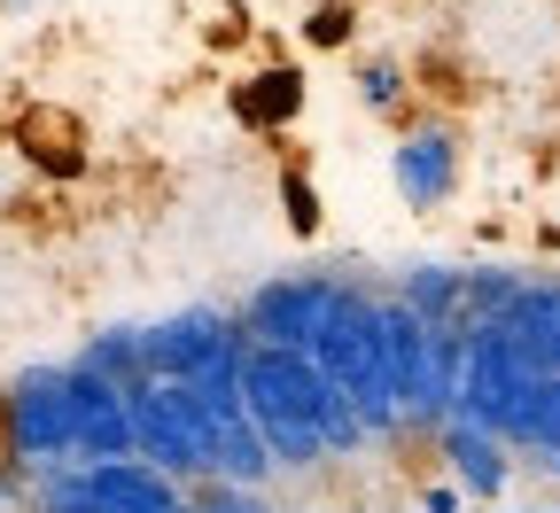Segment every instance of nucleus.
<instances>
[{"instance_id":"5","label":"nucleus","mask_w":560,"mask_h":513,"mask_svg":"<svg viewBox=\"0 0 560 513\" xmlns=\"http://www.w3.org/2000/svg\"><path fill=\"white\" fill-rule=\"evenodd\" d=\"M70 459V365H24L0 389V467L16 482Z\"/></svg>"},{"instance_id":"9","label":"nucleus","mask_w":560,"mask_h":513,"mask_svg":"<svg viewBox=\"0 0 560 513\" xmlns=\"http://www.w3.org/2000/svg\"><path fill=\"white\" fill-rule=\"evenodd\" d=\"M70 459L79 467L132 459V405H125V389H109L86 365H70Z\"/></svg>"},{"instance_id":"18","label":"nucleus","mask_w":560,"mask_h":513,"mask_svg":"<svg viewBox=\"0 0 560 513\" xmlns=\"http://www.w3.org/2000/svg\"><path fill=\"white\" fill-rule=\"evenodd\" d=\"M242 109H249V117H265V125H280V117L296 109V79H289V70H265L257 94H242Z\"/></svg>"},{"instance_id":"7","label":"nucleus","mask_w":560,"mask_h":513,"mask_svg":"<svg viewBox=\"0 0 560 513\" xmlns=\"http://www.w3.org/2000/svg\"><path fill=\"white\" fill-rule=\"evenodd\" d=\"M342 288H350L342 272H280V280L257 288L234 319H242V335L265 342V350H312L319 327H327V312L342 304Z\"/></svg>"},{"instance_id":"24","label":"nucleus","mask_w":560,"mask_h":513,"mask_svg":"<svg viewBox=\"0 0 560 513\" xmlns=\"http://www.w3.org/2000/svg\"><path fill=\"white\" fill-rule=\"evenodd\" d=\"M545 513H560V505H545Z\"/></svg>"},{"instance_id":"13","label":"nucleus","mask_w":560,"mask_h":513,"mask_svg":"<svg viewBox=\"0 0 560 513\" xmlns=\"http://www.w3.org/2000/svg\"><path fill=\"white\" fill-rule=\"evenodd\" d=\"M537 374H560V280H522V296L506 304V319H490Z\"/></svg>"},{"instance_id":"17","label":"nucleus","mask_w":560,"mask_h":513,"mask_svg":"<svg viewBox=\"0 0 560 513\" xmlns=\"http://www.w3.org/2000/svg\"><path fill=\"white\" fill-rule=\"evenodd\" d=\"M187 513H272V498L249 482H187Z\"/></svg>"},{"instance_id":"12","label":"nucleus","mask_w":560,"mask_h":513,"mask_svg":"<svg viewBox=\"0 0 560 513\" xmlns=\"http://www.w3.org/2000/svg\"><path fill=\"white\" fill-rule=\"evenodd\" d=\"M86 490H94V513H187V490L149 459H94Z\"/></svg>"},{"instance_id":"23","label":"nucleus","mask_w":560,"mask_h":513,"mask_svg":"<svg viewBox=\"0 0 560 513\" xmlns=\"http://www.w3.org/2000/svg\"><path fill=\"white\" fill-rule=\"evenodd\" d=\"M490 513H506V505H490Z\"/></svg>"},{"instance_id":"16","label":"nucleus","mask_w":560,"mask_h":513,"mask_svg":"<svg viewBox=\"0 0 560 513\" xmlns=\"http://www.w3.org/2000/svg\"><path fill=\"white\" fill-rule=\"evenodd\" d=\"M522 280H529V272H506V265H475V272H467V327H490V319H506V304L522 296Z\"/></svg>"},{"instance_id":"8","label":"nucleus","mask_w":560,"mask_h":513,"mask_svg":"<svg viewBox=\"0 0 560 513\" xmlns=\"http://www.w3.org/2000/svg\"><path fill=\"white\" fill-rule=\"evenodd\" d=\"M374 358H382V382L397 397L405 435H420V405H429V327L397 296H374Z\"/></svg>"},{"instance_id":"21","label":"nucleus","mask_w":560,"mask_h":513,"mask_svg":"<svg viewBox=\"0 0 560 513\" xmlns=\"http://www.w3.org/2000/svg\"><path fill=\"white\" fill-rule=\"evenodd\" d=\"M420 513H467V490H459L452 475H436L429 490H420Z\"/></svg>"},{"instance_id":"3","label":"nucleus","mask_w":560,"mask_h":513,"mask_svg":"<svg viewBox=\"0 0 560 513\" xmlns=\"http://www.w3.org/2000/svg\"><path fill=\"white\" fill-rule=\"evenodd\" d=\"M242 319L219 312V304H195V312H172L149 327V374L156 382H187L195 397L210 405H242Z\"/></svg>"},{"instance_id":"20","label":"nucleus","mask_w":560,"mask_h":513,"mask_svg":"<svg viewBox=\"0 0 560 513\" xmlns=\"http://www.w3.org/2000/svg\"><path fill=\"white\" fill-rule=\"evenodd\" d=\"M304 39H312V47H342V39H350V9H342V0H327V9H312Z\"/></svg>"},{"instance_id":"14","label":"nucleus","mask_w":560,"mask_h":513,"mask_svg":"<svg viewBox=\"0 0 560 513\" xmlns=\"http://www.w3.org/2000/svg\"><path fill=\"white\" fill-rule=\"evenodd\" d=\"M389 296L420 319V327H467V272L459 265H405V280Z\"/></svg>"},{"instance_id":"15","label":"nucleus","mask_w":560,"mask_h":513,"mask_svg":"<svg viewBox=\"0 0 560 513\" xmlns=\"http://www.w3.org/2000/svg\"><path fill=\"white\" fill-rule=\"evenodd\" d=\"M70 365H86V374H102L109 389H140V382H156L149 374V327H102V335H86V350L70 358Z\"/></svg>"},{"instance_id":"4","label":"nucleus","mask_w":560,"mask_h":513,"mask_svg":"<svg viewBox=\"0 0 560 513\" xmlns=\"http://www.w3.org/2000/svg\"><path fill=\"white\" fill-rule=\"evenodd\" d=\"M125 405H132V459H149L179 490L210 482V435H219V412H234V405H210L187 382H140Z\"/></svg>"},{"instance_id":"19","label":"nucleus","mask_w":560,"mask_h":513,"mask_svg":"<svg viewBox=\"0 0 560 513\" xmlns=\"http://www.w3.org/2000/svg\"><path fill=\"white\" fill-rule=\"evenodd\" d=\"M359 94H366L374 109H397V102H405V70H397V62H359Z\"/></svg>"},{"instance_id":"11","label":"nucleus","mask_w":560,"mask_h":513,"mask_svg":"<svg viewBox=\"0 0 560 513\" xmlns=\"http://www.w3.org/2000/svg\"><path fill=\"white\" fill-rule=\"evenodd\" d=\"M429 444H436L444 475H452L467 498H490V505H499V498L514 490V467H522V459H514V444H499L490 428H475V420H444Z\"/></svg>"},{"instance_id":"2","label":"nucleus","mask_w":560,"mask_h":513,"mask_svg":"<svg viewBox=\"0 0 560 513\" xmlns=\"http://www.w3.org/2000/svg\"><path fill=\"white\" fill-rule=\"evenodd\" d=\"M319 374L350 397V412H359V428L366 435H382V444H405V420H397V397H389V382H382V358H374V288H359L350 280L342 288V304L327 312V327H319V342L304 350Z\"/></svg>"},{"instance_id":"1","label":"nucleus","mask_w":560,"mask_h":513,"mask_svg":"<svg viewBox=\"0 0 560 513\" xmlns=\"http://www.w3.org/2000/svg\"><path fill=\"white\" fill-rule=\"evenodd\" d=\"M242 412L257 420L272 467H327V459H359L374 435L359 428V412H350V397L319 374V365L304 350H265L249 342L242 350Z\"/></svg>"},{"instance_id":"22","label":"nucleus","mask_w":560,"mask_h":513,"mask_svg":"<svg viewBox=\"0 0 560 513\" xmlns=\"http://www.w3.org/2000/svg\"><path fill=\"white\" fill-rule=\"evenodd\" d=\"M289 210H296V226H312V187L289 172Z\"/></svg>"},{"instance_id":"10","label":"nucleus","mask_w":560,"mask_h":513,"mask_svg":"<svg viewBox=\"0 0 560 513\" xmlns=\"http://www.w3.org/2000/svg\"><path fill=\"white\" fill-rule=\"evenodd\" d=\"M389 179H397V195H405L412 210H444L452 187H459V132H452L444 117L412 125V132L397 140V156H389Z\"/></svg>"},{"instance_id":"6","label":"nucleus","mask_w":560,"mask_h":513,"mask_svg":"<svg viewBox=\"0 0 560 513\" xmlns=\"http://www.w3.org/2000/svg\"><path fill=\"white\" fill-rule=\"evenodd\" d=\"M537 365L499 335V327H467V374H459V412L452 420H475L490 428L499 444H522L529 428V405H537Z\"/></svg>"}]
</instances>
